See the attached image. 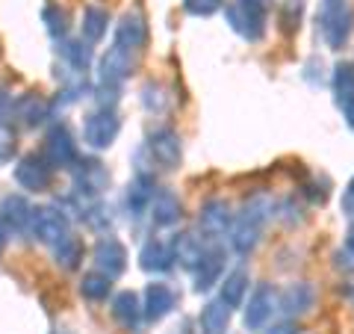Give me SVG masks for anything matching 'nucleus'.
Returning a JSON list of instances; mask_svg holds the SVG:
<instances>
[{
    "label": "nucleus",
    "mask_w": 354,
    "mask_h": 334,
    "mask_svg": "<svg viewBox=\"0 0 354 334\" xmlns=\"http://www.w3.org/2000/svg\"><path fill=\"white\" fill-rule=\"evenodd\" d=\"M225 263H227V252L218 249V246H209L204 249L201 261H198V266L192 270V287L195 293H207L213 290V287L221 281V275H225Z\"/></svg>",
    "instance_id": "obj_11"
},
{
    "label": "nucleus",
    "mask_w": 354,
    "mask_h": 334,
    "mask_svg": "<svg viewBox=\"0 0 354 334\" xmlns=\"http://www.w3.org/2000/svg\"><path fill=\"white\" fill-rule=\"evenodd\" d=\"M145 154L151 157V166L157 163L160 169H177L183 157V146H180V137L171 130V128H157L148 133V142H145Z\"/></svg>",
    "instance_id": "obj_7"
},
{
    "label": "nucleus",
    "mask_w": 354,
    "mask_h": 334,
    "mask_svg": "<svg viewBox=\"0 0 354 334\" xmlns=\"http://www.w3.org/2000/svg\"><path fill=\"white\" fill-rule=\"evenodd\" d=\"M301 15H304V0H283L281 3V30L283 33H298L301 27Z\"/></svg>",
    "instance_id": "obj_32"
},
{
    "label": "nucleus",
    "mask_w": 354,
    "mask_h": 334,
    "mask_svg": "<svg viewBox=\"0 0 354 334\" xmlns=\"http://www.w3.org/2000/svg\"><path fill=\"white\" fill-rule=\"evenodd\" d=\"M109 293H113V278L109 275L92 270L80 278V296L88 299V302H104Z\"/></svg>",
    "instance_id": "obj_30"
},
{
    "label": "nucleus",
    "mask_w": 354,
    "mask_h": 334,
    "mask_svg": "<svg viewBox=\"0 0 354 334\" xmlns=\"http://www.w3.org/2000/svg\"><path fill=\"white\" fill-rule=\"evenodd\" d=\"M83 254H86V246H83L80 237H74V234L62 237L57 246H53V261H57V266H62L65 272H74L77 266L83 263Z\"/></svg>",
    "instance_id": "obj_27"
},
{
    "label": "nucleus",
    "mask_w": 354,
    "mask_h": 334,
    "mask_svg": "<svg viewBox=\"0 0 354 334\" xmlns=\"http://www.w3.org/2000/svg\"><path fill=\"white\" fill-rule=\"evenodd\" d=\"M71 234V222L65 216V210L57 204H41V207H32L30 213V237H36L44 246H57L62 237Z\"/></svg>",
    "instance_id": "obj_4"
},
{
    "label": "nucleus",
    "mask_w": 354,
    "mask_h": 334,
    "mask_svg": "<svg viewBox=\"0 0 354 334\" xmlns=\"http://www.w3.org/2000/svg\"><path fill=\"white\" fill-rule=\"evenodd\" d=\"M12 116L21 128H41L53 116V104L39 92H27L18 101H12Z\"/></svg>",
    "instance_id": "obj_16"
},
{
    "label": "nucleus",
    "mask_w": 354,
    "mask_h": 334,
    "mask_svg": "<svg viewBox=\"0 0 354 334\" xmlns=\"http://www.w3.org/2000/svg\"><path fill=\"white\" fill-rule=\"evenodd\" d=\"M177 308V293L171 284L165 281H151L142 293V310H145V319L148 322H160L171 314Z\"/></svg>",
    "instance_id": "obj_12"
},
{
    "label": "nucleus",
    "mask_w": 354,
    "mask_h": 334,
    "mask_svg": "<svg viewBox=\"0 0 354 334\" xmlns=\"http://www.w3.org/2000/svg\"><path fill=\"white\" fill-rule=\"evenodd\" d=\"M139 266L151 275H162L174 266V254H171V243L162 240H148L139 252Z\"/></svg>",
    "instance_id": "obj_21"
},
{
    "label": "nucleus",
    "mask_w": 354,
    "mask_h": 334,
    "mask_svg": "<svg viewBox=\"0 0 354 334\" xmlns=\"http://www.w3.org/2000/svg\"><path fill=\"white\" fill-rule=\"evenodd\" d=\"M266 334H298V326L292 319H286V322H278V326H272Z\"/></svg>",
    "instance_id": "obj_38"
},
{
    "label": "nucleus",
    "mask_w": 354,
    "mask_h": 334,
    "mask_svg": "<svg viewBox=\"0 0 354 334\" xmlns=\"http://www.w3.org/2000/svg\"><path fill=\"white\" fill-rule=\"evenodd\" d=\"M57 51H59V60L77 71H88V65H92V48L83 39H59Z\"/></svg>",
    "instance_id": "obj_28"
},
{
    "label": "nucleus",
    "mask_w": 354,
    "mask_h": 334,
    "mask_svg": "<svg viewBox=\"0 0 354 334\" xmlns=\"http://www.w3.org/2000/svg\"><path fill=\"white\" fill-rule=\"evenodd\" d=\"M153 193H157V186H153V175H142V172H136V181H133V184L127 186V193H124L127 213H130V216L148 213Z\"/></svg>",
    "instance_id": "obj_23"
},
{
    "label": "nucleus",
    "mask_w": 354,
    "mask_h": 334,
    "mask_svg": "<svg viewBox=\"0 0 354 334\" xmlns=\"http://www.w3.org/2000/svg\"><path fill=\"white\" fill-rule=\"evenodd\" d=\"M148 216H151L153 225L171 228V225H177V222L183 219V202L177 198V193H171V189H157L153 198H151Z\"/></svg>",
    "instance_id": "obj_18"
},
{
    "label": "nucleus",
    "mask_w": 354,
    "mask_h": 334,
    "mask_svg": "<svg viewBox=\"0 0 354 334\" xmlns=\"http://www.w3.org/2000/svg\"><path fill=\"white\" fill-rule=\"evenodd\" d=\"M133 65H136V51L121 48V44H113V48L104 53L101 65H97V80L109 83V86H118L133 71Z\"/></svg>",
    "instance_id": "obj_13"
},
{
    "label": "nucleus",
    "mask_w": 354,
    "mask_h": 334,
    "mask_svg": "<svg viewBox=\"0 0 354 334\" xmlns=\"http://www.w3.org/2000/svg\"><path fill=\"white\" fill-rule=\"evenodd\" d=\"M330 86H334V101L342 109L346 121L354 128V62H339L330 77Z\"/></svg>",
    "instance_id": "obj_19"
},
{
    "label": "nucleus",
    "mask_w": 354,
    "mask_h": 334,
    "mask_svg": "<svg viewBox=\"0 0 354 334\" xmlns=\"http://www.w3.org/2000/svg\"><path fill=\"white\" fill-rule=\"evenodd\" d=\"M106 24H109V15L104 12V9H97V6H88L86 12H83L80 39H83V42H88V44L101 42V39L106 36Z\"/></svg>",
    "instance_id": "obj_31"
},
{
    "label": "nucleus",
    "mask_w": 354,
    "mask_h": 334,
    "mask_svg": "<svg viewBox=\"0 0 354 334\" xmlns=\"http://www.w3.org/2000/svg\"><path fill=\"white\" fill-rule=\"evenodd\" d=\"M234 225V213H230V204L221 202V198H209L198 213V228L207 240H221Z\"/></svg>",
    "instance_id": "obj_14"
},
{
    "label": "nucleus",
    "mask_w": 354,
    "mask_h": 334,
    "mask_svg": "<svg viewBox=\"0 0 354 334\" xmlns=\"http://www.w3.org/2000/svg\"><path fill=\"white\" fill-rule=\"evenodd\" d=\"M118 133H121V118L115 116V109L101 107L95 113H88L83 121V142L95 151L109 148L118 139Z\"/></svg>",
    "instance_id": "obj_5"
},
{
    "label": "nucleus",
    "mask_w": 354,
    "mask_h": 334,
    "mask_svg": "<svg viewBox=\"0 0 354 334\" xmlns=\"http://www.w3.org/2000/svg\"><path fill=\"white\" fill-rule=\"evenodd\" d=\"M145 42H148L145 15H142V12H124V15H121V21L115 24V44H121V48H130V51H139Z\"/></svg>",
    "instance_id": "obj_20"
},
{
    "label": "nucleus",
    "mask_w": 354,
    "mask_h": 334,
    "mask_svg": "<svg viewBox=\"0 0 354 334\" xmlns=\"http://www.w3.org/2000/svg\"><path fill=\"white\" fill-rule=\"evenodd\" d=\"M342 213H346V216H351V219H354V177L348 181L346 193H342Z\"/></svg>",
    "instance_id": "obj_36"
},
{
    "label": "nucleus",
    "mask_w": 354,
    "mask_h": 334,
    "mask_svg": "<svg viewBox=\"0 0 354 334\" xmlns=\"http://www.w3.org/2000/svg\"><path fill=\"white\" fill-rule=\"evenodd\" d=\"M269 6V0H230L225 6V18L236 36H242L245 42H260L266 33Z\"/></svg>",
    "instance_id": "obj_3"
},
{
    "label": "nucleus",
    "mask_w": 354,
    "mask_h": 334,
    "mask_svg": "<svg viewBox=\"0 0 354 334\" xmlns=\"http://www.w3.org/2000/svg\"><path fill=\"white\" fill-rule=\"evenodd\" d=\"M113 319L118 322L121 328H139V322L145 319V310H142V299L136 293H130V290H121L115 299H113Z\"/></svg>",
    "instance_id": "obj_22"
},
{
    "label": "nucleus",
    "mask_w": 354,
    "mask_h": 334,
    "mask_svg": "<svg viewBox=\"0 0 354 334\" xmlns=\"http://www.w3.org/2000/svg\"><path fill=\"white\" fill-rule=\"evenodd\" d=\"M204 243L201 237H195V234H177V237L171 240V254H174V261L183 266V270H195L198 261H201V254H204Z\"/></svg>",
    "instance_id": "obj_26"
},
{
    "label": "nucleus",
    "mask_w": 354,
    "mask_h": 334,
    "mask_svg": "<svg viewBox=\"0 0 354 334\" xmlns=\"http://www.w3.org/2000/svg\"><path fill=\"white\" fill-rule=\"evenodd\" d=\"M44 160H48L53 169H71V166L80 160V151H77V142L71 137V130L65 125H57L48 130V137H44Z\"/></svg>",
    "instance_id": "obj_8"
},
{
    "label": "nucleus",
    "mask_w": 354,
    "mask_h": 334,
    "mask_svg": "<svg viewBox=\"0 0 354 334\" xmlns=\"http://www.w3.org/2000/svg\"><path fill=\"white\" fill-rule=\"evenodd\" d=\"M30 213L32 207L21 195H6L3 204H0V216H3L12 234H30Z\"/></svg>",
    "instance_id": "obj_25"
},
{
    "label": "nucleus",
    "mask_w": 354,
    "mask_h": 334,
    "mask_svg": "<svg viewBox=\"0 0 354 334\" xmlns=\"http://www.w3.org/2000/svg\"><path fill=\"white\" fill-rule=\"evenodd\" d=\"M272 216V202L269 198H251V202L242 207V213L234 216V225H230V249H234L236 254H242V258H248V254L257 249V243L263 237V225L266 219Z\"/></svg>",
    "instance_id": "obj_1"
},
{
    "label": "nucleus",
    "mask_w": 354,
    "mask_h": 334,
    "mask_svg": "<svg viewBox=\"0 0 354 334\" xmlns=\"http://www.w3.org/2000/svg\"><path fill=\"white\" fill-rule=\"evenodd\" d=\"M183 9L195 18H209L221 9V0H183Z\"/></svg>",
    "instance_id": "obj_35"
},
{
    "label": "nucleus",
    "mask_w": 354,
    "mask_h": 334,
    "mask_svg": "<svg viewBox=\"0 0 354 334\" xmlns=\"http://www.w3.org/2000/svg\"><path fill=\"white\" fill-rule=\"evenodd\" d=\"M274 310H278V290L263 281V284L254 287V293L248 296L245 308H242V322H245L248 331H263L269 326Z\"/></svg>",
    "instance_id": "obj_6"
},
{
    "label": "nucleus",
    "mask_w": 354,
    "mask_h": 334,
    "mask_svg": "<svg viewBox=\"0 0 354 334\" xmlns=\"http://www.w3.org/2000/svg\"><path fill=\"white\" fill-rule=\"evenodd\" d=\"M198 322H201V331L204 334H225L227 326H230V308L221 302V299H213V302L204 305Z\"/></svg>",
    "instance_id": "obj_29"
},
{
    "label": "nucleus",
    "mask_w": 354,
    "mask_h": 334,
    "mask_svg": "<svg viewBox=\"0 0 354 334\" xmlns=\"http://www.w3.org/2000/svg\"><path fill=\"white\" fill-rule=\"evenodd\" d=\"M313 302H316V290L310 281H295V284L286 287V290L278 293V310L286 319L304 317L307 310L313 308Z\"/></svg>",
    "instance_id": "obj_17"
},
{
    "label": "nucleus",
    "mask_w": 354,
    "mask_h": 334,
    "mask_svg": "<svg viewBox=\"0 0 354 334\" xmlns=\"http://www.w3.org/2000/svg\"><path fill=\"white\" fill-rule=\"evenodd\" d=\"M346 249L354 254V222H351V228H348V237H346Z\"/></svg>",
    "instance_id": "obj_40"
},
{
    "label": "nucleus",
    "mask_w": 354,
    "mask_h": 334,
    "mask_svg": "<svg viewBox=\"0 0 354 334\" xmlns=\"http://www.w3.org/2000/svg\"><path fill=\"white\" fill-rule=\"evenodd\" d=\"M15 181L27 193H44L53 181V166L44 160V154H27L15 166Z\"/></svg>",
    "instance_id": "obj_10"
},
{
    "label": "nucleus",
    "mask_w": 354,
    "mask_h": 334,
    "mask_svg": "<svg viewBox=\"0 0 354 334\" xmlns=\"http://www.w3.org/2000/svg\"><path fill=\"white\" fill-rule=\"evenodd\" d=\"M71 175H74V189L83 195H104L109 189V172L101 160L95 157H80L71 166Z\"/></svg>",
    "instance_id": "obj_9"
},
{
    "label": "nucleus",
    "mask_w": 354,
    "mask_h": 334,
    "mask_svg": "<svg viewBox=\"0 0 354 334\" xmlns=\"http://www.w3.org/2000/svg\"><path fill=\"white\" fill-rule=\"evenodd\" d=\"M9 237H12V231H9V225L3 222V216H0V252L6 249V243H9Z\"/></svg>",
    "instance_id": "obj_39"
},
{
    "label": "nucleus",
    "mask_w": 354,
    "mask_h": 334,
    "mask_svg": "<svg viewBox=\"0 0 354 334\" xmlns=\"http://www.w3.org/2000/svg\"><path fill=\"white\" fill-rule=\"evenodd\" d=\"M15 151H18V137H15V130L9 128L6 121H0V166L12 160Z\"/></svg>",
    "instance_id": "obj_34"
},
{
    "label": "nucleus",
    "mask_w": 354,
    "mask_h": 334,
    "mask_svg": "<svg viewBox=\"0 0 354 334\" xmlns=\"http://www.w3.org/2000/svg\"><path fill=\"white\" fill-rule=\"evenodd\" d=\"M354 27V3L351 0H322L319 3V33L330 51H342L348 44Z\"/></svg>",
    "instance_id": "obj_2"
},
{
    "label": "nucleus",
    "mask_w": 354,
    "mask_h": 334,
    "mask_svg": "<svg viewBox=\"0 0 354 334\" xmlns=\"http://www.w3.org/2000/svg\"><path fill=\"white\" fill-rule=\"evenodd\" d=\"M92 261H95V270L97 272H104L109 278H118L121 272L127 270V249L121 246L115 237H101V240L95 243Z\"/></svg>",
    "instance_id": "obj_15"
},
{
    "label": "nucleus",
    "mask_w": 354,
    "mask_h": 334,
    "mask_svg": "<svg viewBox=\"0 0 354 334\" xmlns=\"http://www.w3.org/2000/svg\"><path fill=\"white\" fill-rule=\"evenodd\" d=\"M248 284H251V278L245 270H234L230 275H225V281H221L218 287V299L225 302L230 310H236L245 305V296H248Z\"/></svg>",
    "instance_id": "obj_24"
},
{
    "label": "nucleus",
    "mask_w": 354,
    "mask_h": 334,
    "mask_svg": "<svg viewBox=\"0 0 354 334\" xmlns=\"http://www.w3.org/2000/svg\"><path fill=\"white\" fill-rule=\"evenodd\" d=\"M41 21H44V27H48V33L53 39H65V33H68V12L59 6H48L41 12Z\"/></svg>",
    "instance_id": "obj_33"
},
{
    "label": "nucleus",
    "mask_w": 354,
    "mask_h": 334,
    "mask_svg": "<svg viewBox=\"0 0 354 334\" xmlns=\"http://www.w3.org/2000/svg\"><path fill=\"white\" fill-rule=\"evenodd\" d=\"M9 113H12V95L6 89H0V121H3Z\"/></svg>",
    "instance_id": "obj_37"
}]
</instances>
